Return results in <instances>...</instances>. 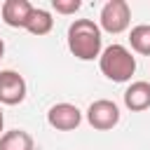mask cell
Wrapping results in <instances>:
<instances>
[{"label": "cell", "instance_id": "obj_1", "mask_svg": "<svg viewBox=\"0 0 150 150\" xmlns=\"http://www.w3.org/2000/svg\"><path fill=\"white\" fill-rule=\"evenodd\" d=\"M101 26L91 19H75L68 26V49L80 61H94L101 56Z\"/></svg>", "mask_w": 150, "mask_h": 150}, {"label": "cell", "instance_id": "obj_2", "mask_svg": "<svg viewBox=\"0 0 150 150\" xmlns=\"http://www.w3.org/2000/svg\"><path fill=\"white\" fill-rule=\"evenodd\" d=\"M98 66H101V73L112 82H129L131 75L136 73V59L122 45L105 47L98 56Z\"/></svg>", "mask_w": 150, "mask_h": 150}, {"label": "cell", "instance_id": "obj_3", "mask_svg": "<svg viewBox=\"0 0 150 150\" xmlns=\"http://www.w3.org/2000/svg\"><path fill=\"white\" fill-rule=\"evenodd\" d=\"M101 28L105 33H124L131 23V7L127 5V0H108L101 9Z\"/></svg>", "mask_w": 150, "mask_h": 150}, {"label": "cell", "instance_id": "obj_4", "mask_svg": "<svg viewBox=\"0 0 150 150\" xmlns=\"http://www.w3.org/2000/svg\"><path fill=\"white\" fill-rule=\"evenodd\" d=\"M87 122L94 129H98V131H108V129L117 127V122H120V108H117V103L108 101V98L94 101L87 108Z\"/></svg>", "mask_w": 150, "mask_h": 150}, {"label": "cell", "instance_id": "obj_5", "mask_svg": "<svg viewBox=\"0 0 150 150\" xmlns=\"http://www.w3.org/2000/svg\"><path fill=\"white\" fill-rule=\"evenodd\" d=\"M47 122H49V127L56 129V131H73V129L80 127L82 112H80V108L73 105V103H56V105L49 108Z\"/></svg>", "mask_w": 150, "mask_h": 150}, {"label": "cell", "instance_id": "obj_6", "mask_svg": "<svg viewBox=\"0 0 150 150\" xmlns=\"http://www.w3.org/2000/svg\"><path fill=\"white\" fill-rule=\"evenodd\" d=\"M26 98V80L16 70H0V103L19 105Z\"/></svg>", "mask_w": 150, "mask_h": 150}, {"label": "cell", "instance_id": "obj_7", "mask_svg": "<svg viewBox=\"0 0 150 150\" xmlns=\"http://www.w3.org/2000/svg\"><path fill=\"white\" fill-rule=\"evenodd\" d=\"M33 5L28 0H5L2 2V21L12 28H26L30 14H33Z\"/></svg>", "mask_w": 150, "mask_h": 150}, {"label": "cell", "instance_id": "obj_8", "mask_svg": "<svg viewBox=\"0 0 150 150\" xmlns=\"http://www.w3.org/2000/svg\"><path fill=\"white\" fill-rule=\"evenodd\" d=\"M124 105L131 112L148 110L150 108V82H145V80L131 82L127 87V91H124Z\"/></svg>", "mask_w": 150, "mask_h": 150}, {"label": "cell", "instance_id": "obj_9", "mask_svg": "<svg viewBox=\"0 0 150 150\" xmlns=\"http://www.w3.org/2000/svg\"><path fill=\"white\" fill-rule=\"evenodd\" d=\"M0 150H35V143L28 131L12 129L0 136Z\"/></svg>", "mask_w": 150, "mask_h": 150}, {"label": "cell", "instance_id": "obj_10", "mask_svg": "<svg viewBox=\"0 0 150 150\" xmlns=\"http://www.w3.org/2000/svg\"><path fill=\"white\" fill-rule=\"evenodd\" d=\"M52 26H54L52 14L47 9H42V7H35L30 19H28V23H26V30L33 33V35H47L52 30Z\"/></svg>", "mask_w": 150, "mask_h": 150}, {"label": "cell", "instance_id": "obj_11", "mask_svg": "<svg viewBox=\"0 0 150 150\" xmlns=\"http://www.w3.org/2000/svg\"><path fill=\"white\" fill-rule=\"evenodd\" d=\"M129 42H131L134 52H138L143 56H150V26L148 23L134 26L131 33H129Z\"/></svg>", "mask_w": 150, "mask_h": 150}, {"label": "cell", "instance_id": "obj_12", "mask_svg": "<svg viewBox=\"0 0 150 150\" xmlns=\"http://www.w3.org/2000/svg\"><path fill=\"white\" fill-rule=\"evenodd\" d=\"M52 7H54L59 14H75V12L82 7V2H80V0H52Z\"/></svg>", "mask_w": 150, "mask_h": 150}, {"label": "cell", "instance_id": "obj_13", "mask_svg": "<svg viewBox=\"0 0 150 150\" xmlns=\"http://www.w3.org/2000/svg\"><path fill=\"white\" fill-rule=\"evenodd\" d=\"M2 127H5V115H2V108H0V136H2Z\"/></svg>", "mask_w": 150, "mask_h": 150}, {"label": "cell", "instance_id": "obj_14", "mask_svg": "<svg viewBox=\"0 0 150 150\" xmlns=\"http://www.w3.org/2000/svg\"><path fill=\"white\" fill-rule=\"evenodd\" d=\"M2 54H5V42H2V38H0V59H2Z\"/></svg>", "mask_w": 150, "mask_h": 150}]
</instances>
